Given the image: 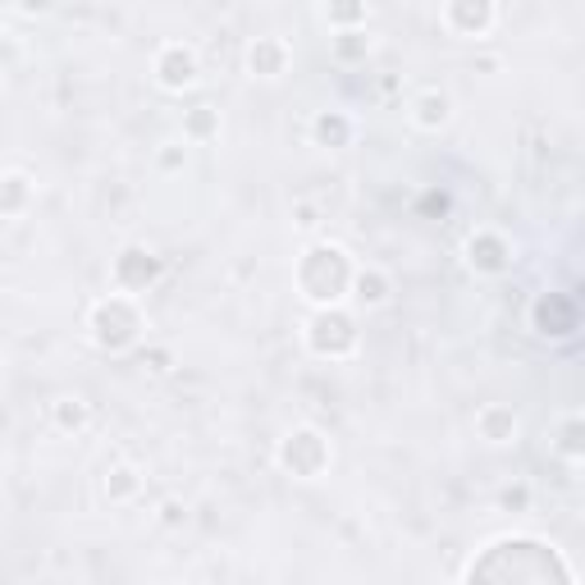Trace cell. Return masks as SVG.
<instances>
[{"mask_svg": "<svg viewBox=\"0 0 585 585\" xmlns=\"http://www.w3.org/2000/svg\"><path fill=\"white\" fill-rule=\"evenodd\" d=\"M156 78L165 87H193L197 83V55L188 46H165L156 59Z\"/></svg>", "mask_w": 585, "mask_h": 585, "instance_id": "cell-9", "label": "cell"}, {"mask_svg": "<svg viewBox=\"0 0 585 585\" xmlns=\"http://www.w3.org/2000/svg\"><path fill=\"white\" fill-rule=\"evenodd\" d=\"M366 46H371V42H366L361 33H344V37H338V55H344V59H357V55H366Z\"/></svg>", "mask_w": 585, "mask_h": 585, "instance_id": "cell-20", "label": "cell"}, {"mask_svg": "<svg viewBox=\"0 0 585 585\" xmlns=\"http://www.w3.org/2000/svg\"><path fill=\"white\" fill-rule=\"evenodd\" d=\"M448 119V97L444 91H425V97H416V124L421 129H440Z\"/></svg>", "mask_w": 585, "mask_h": 585, "instance_id": "cell-13", "label": "cell"}, {"mask_svg": "<svg viewBox=\"0 0 585 585\" xmlns=\"http://www.w3.org/2000/svg\"><path fill=\"white\" fill-rule=\"evenodd\" d=\"M280 457H284V467L293 476H321V467L329 462V448H325V440L316 435V430H297V435L284 440Z\"/></svg>", "mask_w": 585, "mask_h": 585, "instance_id": "cell-6", "label": "cell"}, {"mask_svg": "<svg viewBox=\"0 0 585 585\" xmlns=\"http://www.w3.org/2000/svg\"><path fill=\"white\" fill-rule=\"evenodd\" d=\"M531 321H535V329H540L544 338H572L576 325H581V312H576V302H572L567 293H544V297L535 302Z\"/></svg>", "mask_w": 585, "mask_h": 585, "instance_id": "cell-5", "label": "cell"}, {"mask_svg": "<svg viewBox=\"0 0 585 585\" xmlns=\"http://www.w3.org/2000/svg\"><path fill=\"white\" fill-rule=\"evenodd\" d=\"M563 453L567 457H581V416H572L567 430H563Z\"/></svg>", "mask_w": 585, "mask_h": 585, "instance_id": "cell-21", "label": "cell"}, {"mask_svg": "<svg viewBox=\"0 0 585 585\" xmlns=\"http://www.w3.org/2000/svg\"><path fill=\"white\" fill-rule=\"evenodd\" d=\"M306 344H312L321 357H344L357 348V325L344 312H316L312 325H306Z\"/></svg>", "mask_w": 585, "mask_h": 585, "instance_id": "cell-4", "label": "cell"}, {"mask_svg": "<svg viewBox=\"0 0 585 585\" xmlns=\"http://www.w3.org/2000/svg\"><path fill=\"white\" fill-rule=\"evenodd\" d=\"M284 59H289L284 42L261 37V42L252 46V55H248V65H252V74H261V78H274V74H284Z\"/></svg>", "mask_w": 585, "mask_h": 585, "instance_id": "cell-11", "label": "cell"}, {"mask_svg": "<svg viewBox=\"0 0 585 585\" xmlns=\"http://www.w3.org/2000/svg\"><path fill=\"white\" fill-rule=\"evenodd\" d=\"M444 23L462 37H480L485 28L495 23V6H489V0H453L444 10Z\"/></svg>", "mask_w": 585, "mask_h": 585, "instance_id": "cell-8", "label": "cell"}, {"mask_svg": "<svg viewBox=\"0 0 585 585\" xmlns=\"http://www.w3.org/2000/svg\"><path fill=\"white\" fill-rule=\"evenodd\" d=\"M55 421L65 430H78V425H87V408L78 403V398H65V403H55Z\"/></svg>", "mask_w": 585, "mask_h": 585, "instance_id": "cell-18", "label": "cell"}, {"mask_svg": "<svg viewBox=\"0 0 585 585\" xmlns=\"http://www.w3.org/2000/svg\"><path fill=\"white\" fill-rule=\"evenodd\" d=\"M467 585H572L559 549L540 540H499L472 563Z\"/></svg>", "mask_w": 585, "mask_h": 585, "instance_id": "cell-1", "label": "cell"}, {"mask_svg": "<svg viewBox=\"0 0 585 585\" xmlns=\"http://www.w3.org/2000/svg\"><path fill=\"white\" fill-rule=\"evenodd\" d=\"M312 133H316V142H321V147H348V138H353V124H348V115L325 110V115H316Z\"/></svg>", "mask_w": 585, "mask_h": 585, "instance_id": "cell-12", "label": "cell"}, {"mask_svg": "<svg viewBox=\"0 0 585 585\" xmlns=\"http://www.w3.org/2000/svg\"><path fill=\"white\" fill-rule=\"evenodd\" d=\"M527 499H531V495L517 485V489H508V495H503V508H527Z\"/></svg>", "mask_w": 585, "mask_h": 585, "instance_id": "cell-23", "label": "cell"}, {"mask_svg": "<svg viewBox=\"0 0 585 585\" xmlns=\"http://www.w3.org/2000/svg\"><path fill=\"white\" fill-rule=\"evenodd\" d=\"M297 284H302V293L312 297V302H338V297L348 293V284H353L348 257L338 252V248H329V242H321V248H312V252L302 257Z\"/></svg>", "mask_w": 585, "mask_h": 585, "instance_id": "cell-2", "label": "cell"}, {"mask_svg": "<svg viewBox=\"0 0 585 585\" xmlns=\"http://www.w3.org/2000/svg\"><path fill=\"white\" fill-rule=\"evenodd\" d=\"M115 280H119V289L142 293V289H151L161 280V257H151L147 248H124L115 261Z\"/></svg>", "mask_w": 585, "mask_h": 585, "instance_id": "cell-7", "label": "cell"}, {"mask_svg": "<svg viewBox=\"0 0 585 585\" xmlns=\"http://www.w3.org/2000/svg\"><path fill=\"white\" fill-rule=\"evenodd\" d=\"M28 193H33V188H28V178L23 174H10V178H0V210H23V202H28Z\"/></svg>", "mask_w": 585, "mask_h": 585, "instance_id": "cell-16", "label": "cell"}, {"mask_svg": "<svg viewBox=\"0 0 585 585\" xmlns=\"http://www.w3.org/2000/svg\"><path fill=\"white\" fill-rule=\"evenodd\" d=\"M467 257H472V266L485 270V274H503V270L512 266V248H508L499 234H476V238L467 242Z\"/></svg>", "mask_w": 585, "mask_h": 585, "instance_id": "cell-10", "label": "cell"}, {"mask_svg": "<svg viewBox=\"0 0 585 585\" xmlns=\"http://www.w3.org/2000/svg\"><path fill=\"white\" fill-rule=\"evenodd\" d=\"M138 329H142V321L133 312V302H124V297H110L91 312V334H97V344L110 353H124L138 338Z\"/></svg>", "mask_w": 585, "mask_h": 585, "instance_id": "cell-3", "label": "cell"}, {"mask_svg": "<svg viewBox=\"0 0 585 585\" xmlns=\"http://www.w3.org/2000/svg\"><path fill=\"white\" fill-rule=\"evenodd\" d=\"M357 297L366 302V306H380L384 297H389V280L380 270H366V274H357Z\"/></svg>", "mask_w": 585, "mask_h": 585, "instance_id": "cell-15", "label": "cell"}, {"mask_svg": "<svg viewBox=\"0 0 585 585\" xmlns=\"http://www.w3.org/2000/svg\"><path fill=\"white\" fill-rule=\"evenodd\" d=\"M480 430H485V440L503 444V440H512V430H517V416H512L508 408H485V412H480Z\"/></svg>", "mask_w": 585, "mask_h": 585, "instance_id": "cell-14", "label": "cell"}, {"mask_svg": "<svg viewBox=\"0 0 585 585\" xmlns=\"http://www.w3.org/2000/svg\"><path fill=\"white\" fill-rule=\"evenodd\" d=\"M138 485H142V480H138V472H133V467H115V472H110V480H106V495H110V499H129Z\"/></svg>", "mask_w": 585, "mask_h": 585, "instance_id": "cell-17", "label": "cell"}, {"mask_svg": "<svg viewBox=\"0 0 585 585\" xmlns=\"http://www.w3.org/2000/svg\"><path fill=\"white\" fill-rule=\"evenodd\" d=\"M329 19H334V23H357V19H361V23H366V6H334Z\"/></svg>", "mask_w": 585, "mask_h": 585, "instance_id": "cell-22", "label": "cell"}, {"mask_svg": "<svg viewBox=\"0 0 585 585\" xmlns=\"http://www.w3.org/2000/svg\"><path fill=\"white\" fill-rule=\"evenodd\" d=\"M188 133H193V138H210V133H215V110H210V106H197V110L188 115Z\"/></svg>", "mask_w": 585, "mask_h": 585, "instance_id": "cell-19", "label": "cell"}, {"mask_svg": "<svg viewBox=\"0 0 585 585\" xmlns=\"http://www.w3.org/2000/svg\"><path fill=\"white\" fill-rule=\"evenodd\" d=\"M165 521H170V527H178V521H183V508H178V503H165Z\"/></svg>", "mask_w": 585, "mask_h": 585, "instance_id": "cell-24", "label": "cell"}]
</instances>
